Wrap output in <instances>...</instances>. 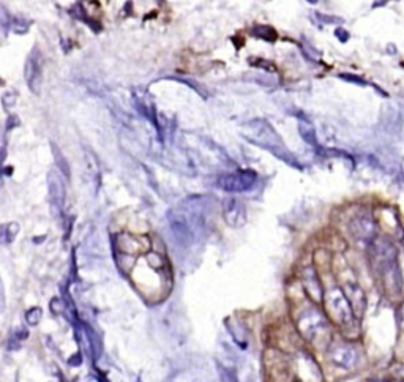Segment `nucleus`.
I'll use <instances>...</instances> for the list:
<instances>
[{
  "label": "nucleus",
  "mask_w": 404,
  "mask_h": 382,
  "mask_svg": "<svg viewBox=\"0 0 404 382\" xmlns=\"http://www.w3.org/2000/svg\"><path fill=\"white\" fill-rule=\"evenodd\" d=\"M373 245V256L385 291L392 296L401 292V270L398 264V254L392 242L385 238H376Z\"/></svg>",
  "instance_id": "obj_1"
},
{
  "label": "nucleus",
  "mask_w": 404,
  "mask_h": 382,
  "mask_svg": "<svg viewBox=\"0 0 404 382\" xmlns=\"http://www.w3.org/2000/svg\"><path fill=\"white\" fill-rule=\"evenodd\" d=\"M196 202L197 198H191L186 201V206L169 212V223L178 240H193L197 230L202 229L204 213Z\"/></svg>",
  "instance_id": "obj_2"
},
{
  "label": "nucleus",
  "mask_w": 404,
  "mask_h": 382,
  "mask_svg": "<svg viewBox=\"0 0 404 382\" xmlns=\"http://www.w3.org/2000/svg\"><path fill=\"white\" fill-rule=\"evenodd\" d=\"M243 133L245 136L256 142L257 146L268 149L270 152H273L278 158H283L286 163H294L292 155L286 150L281 138L276 135V131L272 128V125L264 119H254L249 120L243 125Z\"/></svg>",
  "instance_id": "obj_3"
},
{
  "label": "nucleus",
  "mask_w": 404,
  "mask_h": 382,
  "mask_svg": "<svg viewBox=\"0 0 404 382\" xmlns=\"http://www.w3.org/2000/svg\"><path fill=\"white\" fill-rule=\"evenodd\" d=\"M324 304L327 314L333 322L341 325L343 328L351 327L355 321L354 309L349 304V300L344 294L343 289L339 288H331L327 294L324 296Z\"/></svg>",
  "instance_id": "obj_4"
},
{
  "label": "nucleus",
  "mask_w": 404,
  "mask_h": 382,
  "mask_svg": "<svg viewBox=\"0 0 404 382\" xmlns=\"http://www.w3.org/2000/svg\"><path fill=\"white\" fill-rule=\"evenodd\" d=\"M297 325L302 335L308 341L325 343L330 338V328H328L327 319L324 317V314H321L318 309L314 308L305 309L299 317Z\"/></svg>",
  "instance_id": "obj_5"
},
{
  "label": "nucleus",
  "mask_w": 404,
  "mask_h": 382,
  "mask_svg": "<svg viewBox=\"0 0 404 382\" xmlns=\"http://www.w3.org/2000/svg\"><path fill=\"white\" fill-rule=\"evenodd\" d=\"M256 182V174L253 171H239L234 174H224L218 177L217 185L228 193H243L249 190Z\"/></svg>",
  "instance_id": "obj_6"
},
{
  "label": "nucleus",
  "mask_w": 404,
  "mask_h": 382,
  "mask_svg": "<svg viewBox=\"0 0 404 382\" xmlns=\"http://www.w3.org/2000/svg\"><path fill=\"white\" fill-rule=\"evenodd\" d=\"M349 230H351L352 237H355L360 242H374L376 238V221L368 212H358L357 215L352 217L349 221Z\"/></svg>",
  "instance_id": "obj_7"
},
{
  "label": "nucleus",
  "mask_w": 404,
  "mask_h": 382,
  "mask_svg": "<svg viewBox=\"0 0 404 382\" xmlns=\"http://www.w3.org/2000/svg\"><path fill=\"white\" fill-rule=\"evenodd\" d=\"M328 357L341 368H352L358 360V352L349 343H333L328 351Z\"/></svg>",
  "instance_id": "obj_8"
},
{
  "label": "nucleus",
  "mask_w": 404,
  "mask_h": 382,
  "mask_svg": "<svg viewBox=\"0 0 404 382\" xmlns=\"http://www.w3.org/2000/svg\"><path fill=\"white\" fill-rule=\"evenodd\" d=\"M223 213H224V220L226 223H229L231 226L239 228L245 225V207L243 204H240L237 199H228L224 201V207H223Z\"/></svg>",
  "instance_id": "obj_9"
},
{
  "label": "nucleus",
  "mask_w": 404,
  "mask_h": 382,
  "mask_svg": "<svg viewBox=\"0 0 404 382\" xmlns=\"http://www.w3.org/2000/svg\"><path fill=\"white\" fill-rule=\"evenodd\" d=\"M344 294L354 309V314L362 316L365 311V306H366V299H365L362 288L358 286L355 281H349L344 284Z\"/></svg>",
  "instance_id": "obj_10"
},
{
  "label": "nucleus",
  "mask_w": 404,
  "mask_h": 382,
  "mask_svg": "<svg viewBox=\"0 0 404 382\" xmlns=\"http://www.w3.org/2000/svg\"><path fill=\"white\" fill-rule=\"evenodd\" d=\"M24 75H25V81H27V85H29L30 90L33 93H38L40 85H41V67L38 62L35 60L33 56L27 59Z\"/></svg>",
  "instance_id": "obj_11"
},
{
  "label": "nucleus",
  "mask_w": 404,
  "mask_h": 382,
  "mask_svg": "<svg viewBox=\"0 0 404 382\" xmlns=\"http://www.w3.org/2000/svg\"><path fill=\"white\" fill-rule=\"evenodd\" d=\"M49 198L54 207L62 209L64 199H65V188L60 180V177L56 174H49Z\"/></svg>",
  "instance_id": "obj_12"
},
{
  "label": "nucleus",
  "mask_w": 404,
  "mask_h": 382,
  "mask_svg": "<svg viewBox=\"0 0 404 382\" xmlns=\"http://www.w3.org/2000/svg\"><path fill=\"white\" fill-rule=\"evenodd\" d=\"M303 286H305V289H307V292H308V296L313 300H316V302L321 300V297H322V286H321V283H319V278H318L316 272H314L313 269H307V270L303 272Z\"/></svg>",
  "instance_id": "obj_13"
},
{
  "label": "nucleus",
  "mask_w": 404,
  "mask_h": 382,
  "mask_svg": "<svg viewBox=\"0 0 404 382\" xmlns=\"http://www.w3.org/2000/svg\"><path fill=\"white\" fill-rule=\"evenodd\" d=\"M300 135L302 138L308 142L310 146H316L318 144V139H316V131L311 127V123H307V122H300Z\"/></svg>",
  "instance_id": "obj_14"
},
{
  "label": "nucleus",
  "mask_w": 404,
  "mask_h": 382,
  "mask_svg": "<svg viewBox=\"0 0 404 382\" xmlns=\"http://www.w3.org/2000/svg\"><path fill=\"white\" fill-rule=\"evenodd\" d=\"M40 317H41V309L40 308H32V309H29V311L25 313V321L29 322L30 325L38 324Z\"/></svg>",
  "instance_id": "obj_15"
},
{
  "label": "nucleus",
  "mask_w": 404,
  "mask_h": 382,
  "mask_svg": "<svg viewBox=\"0 0 404 382\" xmlns=\"http://www.w3.org/2000/svg\"><path fill=\"white\" fill-rule=\"evenodd\" d=\"M17 229H19V226H17V223H10L6 226V237H5V240L10 243L13 238L16 237L17 234Z\"/></svg>",
  "instance_id": "obj_16"
},
{
  "label": "nucleus",
  "mask_w": 404,
  "mask_h": 382,
  "mask_svg": "<svg viewBox=\"0 0 404 382\" xmlns=\"http://www.w3.org/2000/svg\"><path fill=\"white\" fill-rule=\"evenodd\" d=\"M221 379L223 382H237L236 376L232 375L231 371H224V370H221Z\"/></svg>",
  "instance_id": "obj_17"
},
{
  "label": "nucleus",
  "mask_w": 404,
  "mask_h": 382,
  "mask_svg": "<svg viewBox=\"0 0 404 382\" xmlns=\"http://www.w3.org/2000/svg\"><path fill=\"white\" fill-rule=\"evenodd\" d=\"M336 37H338L341 41H346V40L349 38V35H347L346 32H343V29H338V30H336Z\"/></svg>",
  "instance_id": "obj_18"
},
{
  "label": "nucleus",
  "mask_w": 404,
  "mask_h": 382,
  "mask_svg": "<svg viewBox=\"0 0 404 382\" xmlns=\"http://www.w3.org/2000/svg\"><path fill=\"white\" fill-rule=\"evenodd\" d=\"M400 322H401V325L404 327V304H403V306H401V309H400Z\"/></svg>",
  "instance_id": "obj_19"
},
{
  "label": "nucleus",
  "mask_w": 404,
  "mask_h": 382,
  "mask_svg": "<svg viewBox=\"0 0 404 382\" xmlns=\"http://www.w3.org/2000/svg\"><path fill=\"white\" fill-rule=\"evenodd\" d=\"M403 246H404V240H403Z\"/></svg>",
  "instance_id": "obj_20"
}]
</instances>
